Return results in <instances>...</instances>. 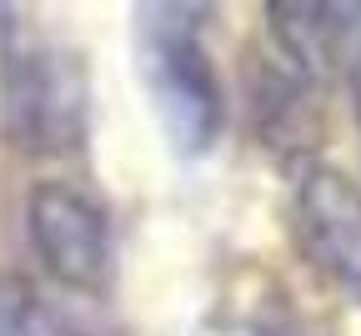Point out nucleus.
I'll list each match as a JSON object with an SVG mask.
<instances>
[{"label":"nucleus","instance_id":"0eeeda50","mask_svg":"<svg viewBox=\"0 0 361 336\" xmlns=\"http://www.w3.org/2000/svg\"><path fill=\"white\" fill-rule=\"evenodd\" d=\"M351 106H356V126H361V61L351 66Z\"/></svg>","mask_w":361,"mask_h":336},{"label":"nucleus","instance_id":"f03ea898","mask_svg":"<svg viewBox=\"0 0 361 336\" xmlns=\"http://www.w3.org/2000/svg\"><path fill=\"white\" fill-rule=\"evenodd\" d=\"M141 76L151 106L180 156L211 151L221 136V80L201 40V11L191 6H151L141 11Z\"/></svg>","mask_w":361,"mask_h":336},{"label":"nucleus","instance_id":"f257e3e1","mask_svg":"<svg viewBox=\"0 0 361 336\" xmlns=\"http://www.w3.org/2000/svg\"><path fill=\"white\" fill-rule=\"evenodd\" d=\"M0 121L35 156L80 146L85 71L66 45L35 35L16 6H0Z\"/></svg>","mask_w":361,"mask_h":336},{"label":"nucleus","instance_id":"423d86ee","mask_svg":"<svg viewBox=\"0 0 361 336\" xmlns=\"http://www.w3.org/2000/svg\"><path fill=\"white\" fill-rule=\"evenodd\" d=\"M0 336H90V331L56 301H45L35 286L0 276Z\"/></svg>","mask_w":361,"mask_h":336},{"label":"nucleus","instance_id":"7ed1b4c3","mask_svg":"<svg viewBox=\"0 0 361 336\" xmlns=\"http://www.w3.org/2000/svg\"><path fill=\"white\" fill-rule=\"evenodd\" d=\"M25 236L35 261L71 292H106L116 246L111 216L96 196H85L71 181H40L25 196Z\"/></svg>","mask_w":361,"mask_h":336},{"label":"nucleus","instance_id":"39448f33","mask_svg":"<svg viewBox=\"0 0 361 336\" xmlns=\"http://www.w3.org/2000/svg\"><path fill=\"white\" fill-rule=\"evenodd\" d=\"M271 40L291 76L322 80L331 71H346L361 61V6H266Z\"/></svg>","mask_w":361,"mask_h":336},{"label":"nucleus","instance_id":"20e7f679","mask_svg":"<svg viewBox=\"0 0 361 336\" xmlns=\"http://www.w3.org/2000/svg\"><path fill=\"white\" fill-rule=\"evenodd\" d=\"M291 231L301 256L361 306V181L322 161L306 166L291 191Z\"/></svg>","mask_w":361,"mask_h":336}]
</instances>
